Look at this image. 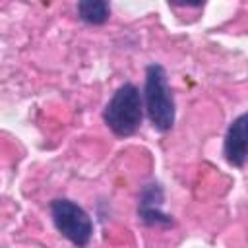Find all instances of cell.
<instances>
[{
    "label": "cell",
    "mask_w": 248,
    "mask_h": 248,
    "mask_svg": "<svg viewBox=\"0 0 248 248\" xmlns=\"http://www.w3.org/2000/svg\"><path fill=\"white\" fill-rule=\"evenodd\" d=\"M163 202H165V192L161 184L149 182L141 188V194L138 200V217L141 219L143 225L147 227H170L172 225V217L161 209Z\"/></svg>",
    "instance_id": "cell-4"
},
{
    "label": "cell",
    "mask_w": 248,
    "mask_h": 248,
    "mask_svg": "<svg viewBox=\"0 0 248 248\" xmlns=\"http://www.w3.org/2000/svg\"><path fill=\"white\" fill-rule=\"evenodd\" d=\"M110 8L108 0H79L78 2V16L81 21L89 25H103L108 19Z\"/></svg>",
    "instance_id": "cell-6"
},
{
    "label": "cell",
    "mask_w": 248,
    "mask_h": 248,
    "mask_svg": "<svg viewBox=\"0 0 248 248\" xmlns=\"http://www.w3.org/2000/svg\"><path fill=\"white\" fill-rule=\"evenodd\" d=\"M170 6H180V8H200L203 0H169Z\"/></svg>",
    "instance_id": "cell-7"
},
{
    "label": "cell",
    "mask_w": 248,
    "mask_h": 248,
    "mask_svg": "<svg viewBox=\"0 0 248 248\" xmlns=\"http://www.w3.org/2000/svg\"><path fill=\"white\" fill-rule=\"evenodd\" d=\"M145 110L155 130L167 132L174 124V97L167 79V72L161 64H149L145 68Z\"/></svg>",
    "instance_id": "cell-1"
},
{
    "label": "cell",
    "mask_w": 248,
    "mask_h": 248,
    "mask_svg": "<svg viewBox=\"0 0 248 248\" xmlns=\"http://www.w3.org/2000/svg\"><path fill=\"white\" fill-rule=\"evenodd\" d=\"M223 153H225V159L234 167H242L246 163L248 159V112H242L231 122L227 136H225Z\"/></svg>",
    "instance_id": "cell-5"
},
{
    "label": "cell",
    "mask_w": 248,
    "mask_h": 248,
    "mask_svg": "<svg viewBox=\"0 0 248 248\" xmlns=\"http://www.w3.org/2000/svg\"><path fill=\"white\" fill-rule=\"evenodd\" d=\"M50 215L56 231L76 246H87L93 236L91 217L76 202L58 198L50 203Z\"/></svg>",
    "instance_id": "cell-3"
},
{
    "label": "cell",
    "mask_w": 248,
    "mask_h": 248,
    "mask_svg": "<svg viewBox=\"0 0 248 248\" xmlns=\"http://www.w3.org/2000/svg\"><path fill=\"white\" fill-rule=\"evenodd\" d=\"M141 116H143L141 95L134 83L120 85L110 97V101L107 103L103 112L105 124L112 130V134L120 138L132 136L140 128Z\"/></svg>",
    "instance_id": "cell-2"
}]
</instances>
